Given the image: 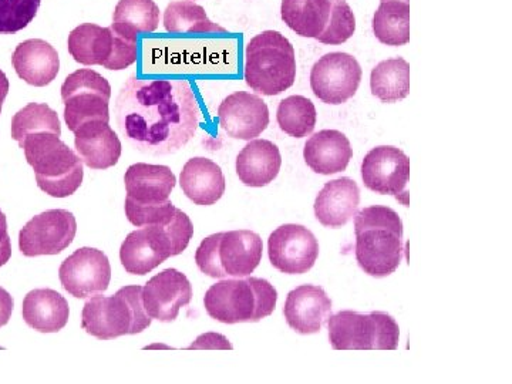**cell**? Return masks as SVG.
<instances>
[{
	"label": "cell",
	"instance_id": "26",
	"mask_svg": "<svg viewBox=\"0 0 512 384\" xmlns=\"http://www.w3.org/2000/svg\"><path fill=\"white\" fill-rule=\"evenodd\" d=\"M282 156L269 140H251L237 157L239 181L247 187L262 188L271 184L281 171Z\"/></svg>",
	"mask_w": 512,
	"mask_h": 384
},
{
	"label": "cell",
	"instance_id": "9",
	"mask_svg": "<svg viewBox=\"0 0 512 384\" xmlns=\"http://www.w3.org/2000/svg\"><path fill=\"white\" fill-rule=\"evenodd\" d=\"M262 254V238L254 231L238 229L205 238L195 252V262L210 278H247L261 264Z\"/></svg>",
	"mask_w": 512,
	"mask_h": 384
},
{
	"label": "cell",
	"instance_id": "29",
	"mask_svg": "<svg viewBox=\"0 0 512 384\" xmlns=\"http://www.w3.org/2000/svg\"><path fill=\"white\" fill-rule=\"evenodd\" d=\"M158 25L160 8L154 0H120L110 28L121 36L137 40L140 33L156 32Z\"/></svg>",
	"mask_w": 512,
	"mask_h": 384
},
{
	"label": "cell",
	"instance_id": "4",
	"mask_svg": "<svg viewBox=\"0 0 512 384\" xmlns=\"http://www.w3.org/2000/svg\"><path fill=\"white\" fill-rule=\"evenodd\" d=\"M19 146L35 171L37 187L50 197L67 198L82 187V158L57 134H30Z\"/></svg>",
	"mask_w": 512,
	"mask_h": 384
},
{
	"label": "cell",
	"instance_id": "38",
	"mask_svg": "<svg viewBox=\"0 0 512 384\" xmlns=\"http://www.w3.org/2000/svg\"><path fill=\"white\" fill-rule=\"evenodd\" d=\"M10 256H12V242L8 232V220L0 210V268L8 264Z\"/></svg>",
	"mask_w": 512,
	"mask_h": 384
},
{
	"label": "cell",
	"instance_id": "34",
	"mask_svg": "<svg viewBox=\"0 0 512 384\" xmlns=\"http://www.w3.org/2000/svg\"><path fill=\"white\" fill-rule=\"evenodd\" d=\"M53 133L62 136V124L52 107L43 103H29L13 116L10 134L22 143L30 134Z\"/></svg>",
	"mask_w": 512,
	"mask_h": 384
},
{
	"label": "cell",
	"instance_id": "7",
	"mask_svg": "<svg viewBox=\"0 0 512 384\" xmlns=\"http://www.w3.org/2000/svg\"><path fill=\"white\" fill-rule=\"evenodd\" d=\"M245 82L262 96L274 97L291 89L296 80L292 43L281 32L265 30L245 47Z\"/></svg>",
	"mask_w": 512,
	"mask_h": 384
},
{
	"label": "cell",
	"instance_id": "19",
	"mask_svg": "<svg viewBox=\"0 0 512 384\" xmlns=\"http://www.w3.org/2000/svg\"><path fill=\"white\" fill-rule=\"evenodd\" d=\"M220 126L235 140L251 141L269 126L268 104L248 92L229 94L218 107Z\"/></svg>",
	"mask_w": 512,
	"mask_h": 384
},
{
	"label": "cell",
	"instance_id": "5",
	"mask_svg": "<svg viewBox=\"0 0 512 384\" xmlns=\"http://www.w3.org/2000/svg\"><path fill=\"white\" fill-rule=\"evenodd\" d=\"M278 302L275 286L261 278L221 279L204 296L210 318L225 325L256 323L274 313Z\"/></svg>",
	"mask_w": 512,
	"mask_h": 384
},
{
	"label": "cell",
	"instance_id": "32",
	"mask_svg": "<svg viewBox=\"0 0 512 384\" xmlns=\"http://www.w3.org/2000/svg\"><path fill=\"white\" fill-rule=\"evenodd\" d=\"M164 28L168 33H225L217 23L208 19L202 6L192 0H175L168 3L164 12Z\"/></svg>",
	"mask_w": 512,
	"mask_h": 384
},
{
	"label": "cell",
	"instance_id": "14",
	"mask_svg": "<svg viewBox=\"0 0 512 384\" xmlns=\"http://www.w3.org/2000/svg\"><path fill=\"white\" fill-rule=\"evenodd\" d=\"M77 222L72 212L49 210L36 215L19 234V249L28 258L59 255L72 245Z\"/></svg>",
	"mask_w": 512,
	"mask_h": 384
},
{
	"label": "cell",
	"instance_id": "21",
	"mask_svg": "<svg viewBox=\"0 0 512 384\" xmlns=\"http://www.w3.org/2000/svg\"><path fill=\"white\" fill-rule=\"evenodd\" d=\"M74 148L83 164L92 170H109L119 163L121 141L109 123L101 120L87 121L74 131Z\"/></svg>",
	"mask_w": 512,
	"mask_h": 384
},
{
	"label": "cell",
	"instance_id": "36",
	"mask_svg": "<svg viewBox=\"0 0 512 384\" xmlns=\"http://www.w3.org/2000/svg\"><path fill=\"white\" fill-rule=\"evenodd\" d=\"M42 0H0V35H15L36 18Z\"/></svg>",
	"mask_w": 512,
	"mask_h": 384
},
{
	"label": "cell",
	"instance_id": "16",
	"mask_svg": "<svg viewBox=\"0 0 512 384\" xmlns=\"http://www.w3.org/2000/svg\"><path fill=\"white\" fill-rule=\"evenodd\" d=\"M59 278L64 291L77 299L106 292L111 281V265L103 251L84 247L74 251L60 265Z\"/></svg>",
	"mask_w": 512,
	"mask_h": 384
},
{
	"label": "cell",
	"instance_id": "6",
	"mask_svg": "<svg viewBox=\"0 0 512 384\" xmlns=\"http://www.w3.org/2000/svg\"><path fill=\"white\" fill-rule=\"evenodd\" d=\"M127 220L134 227L164 224L174 217L178 208L170 201L177 178L167 165L137 163L124 175Z\"/></svg>",
	"mask_w": 512,
	"mask_h": 384
},
{
	"label": "cell",
	"instance_id": "3",
	"mask_svg": "<svg viewBox=\"0 0 512 384\" xmlns=\"http://www.w3.org/2000/svg\"><path fill=\"white\" fill-rule=\"evenodd\" d=\"M194 237V225L177 210L164 224L146 225L131 232L120 248V262L127 274L144 276L171 256L183 254Z\"/></svg>",
	"mask_w": 512,
	"mask_h": 384
},
{
	"label": "cell",
	"instance_id": "30",
	"mask_svg": "<svg viewBox=\"0 0 512 384\" xmlns=\"http://www.w3.org/2000/svg\"><path fill=\"white\" fill-rule=\"evenodd\" d=\"M370 89L383 103L406 99L410 94V64L403 57L383 60L370 74Z\"/></svg>",
	"mask_w": 512,
	"mask_h": 384
},
{
	"label": "cell",
	"instance_id": "17",
	"mask_svg": "<svg viewBox=\"0 0 512 384\" xmlns=\"http://www.w3.org/2000/svg\"><path fill=\"white\" fill-rule=\"evenodd\" d=\"M362 180L376 194L399 197L410 181V158L397 147L373 148L363 160Z\"/></svg>",
	"mask_w": 512,
	"mask_h": 384
},
{
	"label": "cell",
	"instance_id": "13",
	"mask_svg": "<svg viewBox=\"0 0 512 384\" xmlns=\"http://www.w3.org/2000/svg\"><path fill=\"white\" fill-rule=\"evenodd\" d=\"M362 67L348 53H328L313 64L311 89L323 103L339 106L355 97L362 82Z\"/></svg>",
	"mask_w": 512,
	"mask_h": 384
},
{
	"label": "cell",
	"instance_id": "8",
	"mask_svg": "<svg viewBox=\"0 0 512 384\" xmlns=\"http://www.w3.org/2000/svg\"><path fill=\"white\" fill-rule=\"evenodd\" d=\"M153 319L143 305V286L130 285L114 295H94L84 305L82 328L100 340L137 335L150 328Z\"/></svg>",
	"mask_w": 512,
	"mask_h": 384
},
{
	"label": "cell",
	"instance_id": "24",
	"mask_svg": "<svg viewBox=\"0 0 512 384\" xmlns=\"http://www.w3.org/2000/svg\"><path fill=\"white\" fill-rule=\"evenodd\" d=\"M353 157L349 138L338 130H322L313 134L303 148L305 163L313 173L332 175L348 168Z\"/></svg>",
	"mask_w": 512,
	"mask_h": 384
},
{
	"label": "cell",
	"instance_id": "37",
	"mask_svg": "<svg viewBox=\"0 0 512 384\" xmlns=\"http://www.w3.org/2000/svg\"><path fill=\"white\" fill-rule=\"evenodd\" d=\"M188 349H232L231 343L225 336L218 333H205L195 340Z\"/></svg>",
	"mask_w": 512,
	"mask_h": 384
},
{
	"label": "cell",
	"instance_id": "35",
	"mask_svg": "<svg viewBox=\"0 0 512 384\" xmlns=\"http://www.w3.org/2000/svg\"><path fill=\"white\" fill-rule=\"evenodd\" d=\"M332 9L328 25L322 35L316 37L323 45L338 46L348 42L356 32V18L352 8L346 0H330Z\"/></svg>",
	"mask_w": 512,
	"mask_h": 384
},
{
	"label": "cell",
	"instance_id": "40",
	"mask_svg": "<svg viewBox=\"0 0 512 384\" xmlns=\"http://www.w3.org/2000/svg\"><path fill=\"white\" fill-rule=\"evenodd\" d=\"M9 94V80L6 74L0 70V114H2L3 103Z\"/></svg>",
	"mask_w": 512,
	"mask_h": 384
},
{
	"label": "cell",
	"instance_id": "28",
	"mask_svg": "<svg viewBox=\"0 0 512 384\" xmlns=\"http://www.w3.org/2000/svg\"><path fill=\"white\" fill-rule=\"evenodd\" d=\"M330 9V0H282L281 15L296 35L316 39L328 25Z\"/></svg>",
	"mask_w": 512,
	"mask_h": 384
},
{
	"label": "cell",
	"instance_id": "39",
	"mask_svg": "<svg viewBox=\"0 0 512 384\" xmlns=\"http://www.w3.org/2000/svg\"><path fill=\"white\" fill-rule=\"evenodd\" d=\"M13 308H15V301H13L12 295L0 286V328L8 325L12 318Z\"/></svg>",
	"mask_w": 512,
	"mask_h": 384
},
{
	"label": "cell",
	"instance_id": "25",
	"mask_svg": "<svg viewBox=\"0 0 512 384\" xmlns=\"http://www.w3.org/2000/svg\"><path fill=\"white\" fill-rule=\"evenodd\" d=\"M180 185L188 200L201 207H210L224 197L227 181L220 165L210 158L195 157L184 165Z\"/></svg>",
	"mask_w": 512,
	"mask_h": 384
},
{
	"label": "cell",
	"instance_id": "23",
	"mask_svg": "<svg viewBox=\"0 0 512 384\" xmlns=\"http://www.w3.org/2000/svg\"><path fill=\"white\" fill-rule=\"evenodd\" d=\"M12 64L23 82L35 87L49 86L60 70V57L55 47L42 39L20 43L12 56Z\"/></svg>",
	"mask_w": 512,
	"mask_h": 384
},
{
	"label": "cell",
	"instance_id": "10",
	"mask_svg": "<svg viewBox=\"0 0 512 384\" xmlns=\"http://www.w3.org/2000/svg\"><path fill=\"white\" fill-rule=\"evenodd\" d=\"M329 342L335 350H396L400 328L389 313L340 311L328 319Z\"/></svg>",
	"mask_w": 512,
	"mask_h": 384
},
{
	"label": "cell",
	"instance_id": "31",
	"mask_svg": "<svg viewBox=\"0 0 512 384\" xmlns=\"http://www.w3.org/2000/svg\"><path fill=\"white\" fill-rule=\"evenodd\" d=\"M373 33L383 45H407L410 42V3L403 0L382 2L373 16Z\"/></svg>",
	"mask_w": 512,
	"mask_h": 384
},
{
	"label": "cell",
	"instance_id": "27",
	"mask_svg": "<svg viewBox=\"0 0 512 384\" xmlns=\"http://www.w3.org/2000/svg\"><path fill=\"white\" fill-rule=\"evenodd\" d=\"M22 316L26 325L37 332L57 333L69 322V302L53 289H35L23 299Z\"/></svg>",
	"mask_w": 512,
	"mask_h": 384
},
{
	"label": "cell",
	"instance_id": "22",
	"mask_svg": "<svg viewBox=\"0 0 512 384\" xmlns=\"http://www.w3.org/2000/svg\"><path fill=\"white\" fill-rule=\"evenodd\" d=\"M360 204V188L349 177L329 181L316 197L315 217L326 228L345 227L355 217Z\"/></svg>",
	"mask_w": 512,
	"mask_h": 384
},
{
	"label": "cell",
	"instance_id": "33",
	"mask_svg": "<svg viewBox=\"0 0 512 384\" xmlns=\"http://www.w3.org/2000/svg\"><path fill=\"white\" fill-rule=\"evenodd\" d=\"M276 120L288 136L303 138L315 130L318 113L315 104L308 97L289 96L279 103Z\"/></svg>",
	"mask_w": 512,
	"mask_h": 384
},
{
	"label": "cell",
	"instance_id": "12",
	"mask_svg": "<svg viewBox=\"0 0 512 384\" xmlns=\"http://www.w3.org/2000/svg\"><path fill=\"white\" fill-rule=\"evenodd\" d=\"M64 121L70 131L87 121L110 123L111 86L106 77L92 69H79L69 74L62 84Z\"/></svg>",
	"mask_w": 512,
	"mask_h": 384
},
{
	"label": "cell",
	"instance_id": "1",
	"mask_svg": "<svg viewBox=\"0 0 512 384\" xmlns=\"http://www.w3.org/2000/svg\"><path fill=\"white\" fill-rule=\"evenodd\" d=\"M197 96L187 80L138 79L121 87L116 121L131 147L150 156H168L187 146L201 124Z\"/></svg>",
	"mask_w": 512,
	"mask_h": 384
},
{
	"label": "cell",
	"instance_id": "18",
	"mask_svg": "<svg viewBox=\"0 0 512 384\" xmlns=\"http://www.w3.org/2000/svg\"><path fill=\"white\" fill-rule=\"evenodd\" d=\"M191 299L190 281L177 269H164L143 286L144 309L151 319L158 322H174L181 308L190 305Z\"/></svg>",
	"mask_w": 512,
	"mask_h": 384
},
{
	"label": "cell",
	"instance_id": "20",
	"mask_svg": "<svg viewBox=\"0 0 512 384\" xmlns=\"http://www.w3.org/2000/svg\"><path fill=\"white\" fill-rule=\"evenodd\" d=\"M332 315V301L322 286L301 285L288 293L284 316L299 335H315Z\"/></svg>",
	"mask_w": 512,
	"mask_h": 384
},
{
	"label": "cell",
	"instance_id": "11",
	"mask_svg": "<svg viewBox=\"0 0 512 384\" xmlns=\"http://www.w3.org/2000/svg\"><path fill=\"white\" fill-rule=\"evenodd\" d=\"M67 49L74 62L83 66H103L104 69L126 70L137 62V40L128 39L111 28L96 23H83L72 30Z\"/></svg>",
	"mask_w": 512,
	"mask_h": 384
},
{
	"label": "cell",
	"instance_id": "2",
	"mask_svg": "<svg viewBox=\"0 0 512 384\" xmlns=\"http://www.w3.org/2000/svg\"><path fill=\"white\" fill-rule=\"evenodd\" d=\"M356 261L373 278L394 274L403 259V222L396 211L383 205L355 214Z\"/></svg>",
	"mask_w": 512,
	"mask_h": 384
},
{
	"label": "cell",
	"instance_id": "41",
	"mask_svg": "<svg viewBox=\"0 0 512 384\" xmlns=\"http://www.w3.org/2000/svg\"><path fill=\"white\" fill-rule=\"evenodd\" d=\"M382 2H387V0H382ZM403 2H409L410 3V0H403Z\"/></svg>",
	"mask_w": 512,
	"mask_h": 384
},
{
	"label": "cell",
	"instance_id": "15",
	"mask_svg": "<svg viewBox=\"0 0 512 384\" xmlns=\"http://www.w3.org/2000/svg\"><path fill=\"white\" fill-rule=\"evenodd\" d=\"M268 255L272 266L282 274H308L318 261L319 242L303 225L285 224L269 237Z\"/></svg>",
	"mask_w": 512,
	"mask_h": 384
}]
</instances>
